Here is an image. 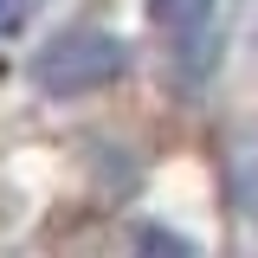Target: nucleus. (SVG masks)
<instances>
[{
	"instance_id": "obj_1",
	"label": "nucleus",
	"mask_w": 258,
	"mask_h": 258,
	"mask_svg": "<svg viewBox=\"0 0 258 258\" xmlns=\"http://www.w3.org/2000/svg\"><path fill=\"white\" fill-rule=\"evenodd\" d=\"M123 71H129V45L97 26H71L32 52V84L45 97H91L103 84H116Z\"/></svg>"
},
{
	"instance_id": "obj_2",
	"label": "nucleus",
	"mask_w": 258,
	"mask_h": 258,
	"mask_svg": "<svg viewBox=\"0 0 258 258\" xmlns=\"http://www.w3.org/2000/svg\"><path fill=\"white\" fill-rule=\"evenodd\" d=\"M226 200L245 226H258V136H239L226 155Z\"/></svg>"
},
{
	"instance_id": "obj_3",
	"label": "nucleus",
	"mask_w": 258,
	"mask_h": 258,
	"mask_svg": "<svg viewBox=\"0 0 258 258\" xmlns=\"http://www.w3.org/2000/svg\"><path fill=\"white\" fill-rule=\"evenodd\" d=\"M136 239H142V245H168V252H187V239H174V232H155V226H142Z\"/></svg>"
},
{
	"instance_id": "obj_4",
	"label": "nucleus",
	"mask_w": 258,
	"mask_h": 258,
	"mask_svg": "<svg viewBox=\"0 0 258 258\" xmlns=\"http://www.w3.org/2000/svg\"><path fill=\"white\" fill-rule=\"evenodd\" d=\"M7 20H13V0H0V26H7Z\"/></svg>"
}]
</instances>
